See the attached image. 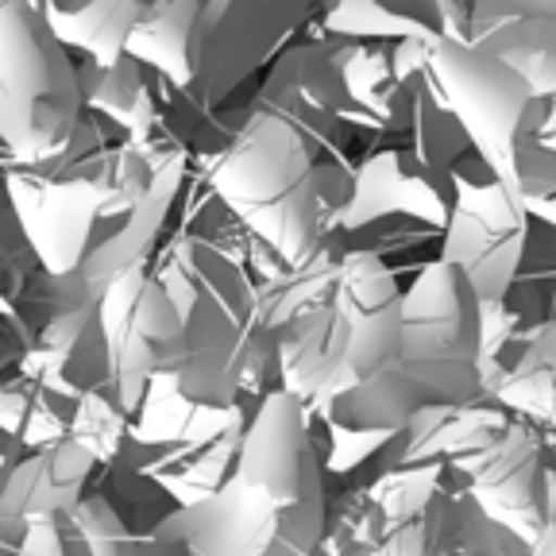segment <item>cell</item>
Here are the masks:
<instances>
[{
	"label": "cell",
	"mask_w": 556,
	"mask_h": 556,
	"mask_svg": "<svg viewBox=\"0 0 556 556\" xmlns=\"http://www.w3.org/2000/svg\"><path fill=\"white\" fill-rule=\"evenodd\" d=\"M483 305L468 278L429 263L402 294V348L387 371L337 394L325 421L340 433L399 437L417 414L464 409L483 399Z\"/></svg>",
	"instance_id": "obj_1"
},
{
	"label": "cell",
	"mask_w": 556,
	"mask_h": 556,
	"mask_svg": "<svg viewBox=\"0 0 556 556\" xmlns=\"http://www.w3.org/2000/svg\"><path fill=\"white\" fill-rule=\"evenodd\" d=\"M278 510L243 483L178 506L151 533L155 556H263L275 541Z\"/></svg>",
	"instance_id": "obj_11"
},
{
	"label": "cell",
	"mask_w": 556,
	"mask_h": 556,
	"mask_svg": "<svg viewBox=\"0 0 556 556\" xmlns=\"http://www.w3.org/2000/svg\"><path fill=\"white\" fill-rule=\"evenodd\" d=\"M468 47L510 66L538 101L556 97V4H468Z\"/></svg>",
	"instance_id": "obj_15"
},
{
	"label": "cell",
	"mask_w": 556,
	"mask_h": 556,
	"mask_svg": "<svg viewBox=\"0 0 556 556\" xmlns=\"http://www.w3.org/2000/svg\"><path fill=\"white\" fill-rule=\"evenodd\" d=\"M321 448L313 441L309 409L287 391H270L260 402L240 441L236 483L267 498L278 514L325 495Z\"/></svg>",
	"instance_id": "obj_8"
},
{
	"label": "cell",
	"mask_w": 556,
	"mask_h": 556,
	"mask_svg": "<svg viewBox=\"0 0 556 556\" xmlns=\"http://www.w3.org/2000/svg\"><path fill=\"white\" fill-rule=\"evenodd\" d=\"M456 201L444 225L437 260L468 278L479 305H498L518 287L521 260L530 248V208L506 182L486 170L483 178H456Z\"/></svg>",
	"instance_id": "obj_5"
},
{
	"label": "cell",
	"mask_w": 556,
	"mask_h": 556,
	"mask_svg": "<svg viewBox=\"0 0 556 556\" xmlns=\"http://www.w3.org/2000/svg\"><path fill=\"white\" fill-rule=\"evenodd\" d=\"M530 548L491 521L460 486H444L406 526L382 533L371 556H521Z\"/></svg>",
	"instance_id": "obj_12"
},
{
	"label": "cell",
	"mask_w": 556,
	"mask_h": 556,
	"mask_svg": "<svg viewBox=\"0 0 556 556\" xmlns=\"http://www.w3.org/2000/svg\"><path fill=\"white\" fill-rule=\"evenodd\" d=\"M159 282L186 325L178 394L205 409L240 406L255 367H275V332L260 317L255 282L208 240L178 243Z\"/></svg>",
	"instance_id": "obj_2"
},
{
	"label": "cell",
	"mask_w": 556,
	"mask_h": 556,
	"mask_svg": "<svg viewBox=\"0 0 556 556\" xmlns=\"http://www.w3.org/2000/svg\"><path fill=\"white\" fill-rule=\"evenodd\" d=\"M332 302L348 329V379L359 387L399 359L402 290L379 252L352 248L340 255Z\"/></svg>",
	"instance_id": "obj_9"
},
{
	"label": "cell",
	"mask_w": 556,
	"mask_h": 556,
	"mask_svg": "<svg viewBox=\"0 0 556 556\" xmlns=\"http://www.w3.org/2000/svg\"><path fill=\"white\" fill-rule=\"evenodd\" d=\"M530 213H538L545 225H553L556 228V198H548V201H533V205H526Z\"/></svg>",
	"instance_id": "obj_18"
},
{
	"label": "cell",
	"mask_w": 556,
	"mask_h": 556,
	"mask_svg": "<svg viewBox=\"0 0 556 556\" xmlns=\"http://www.w3.org/2000/svg\"><path fill=\"white\" fill-rule=\"evenodd\" d=\"M533 139H538L541 148L553 151L556 155V97H548V101H541L538 109V128H533Z\"/></svg>",
	"instance_id": "obj_17"
},
{
	"label": "cell",
	"mask_w": 556,
	"mask_h": 556,
	"mask_svg": "<svg viewBox=\"0 0 556 556\" xmlns=\"http://www.w3.org/2000/svg\"><path fill=\"white\" fill-rule=\"evenodd\" d=\"M426 86L433 89L444 113L460 124L479 163L498 182L510 186L521 139L538 128L541 101L530 93V86L479 47L448 39L426 47Z\"/></svg>",
	"instance_id": "obj_4"
},
{
	"label": "cell",
	"mask_w": 556,
	"mask_h": 556,
	"mask_svg": "<svg viewBox=\"0 0 556 556\" xmlns=\"http://www.w3.org/2000/svg\"><path fill=\"white\" fill-rule=\"evenodd\" d=\"M201 39H205V4H155V9H143L128 47L131 54L159 66L174 86L190 93L198 78Z\"/></svg>",
	"instance_id": "obj_16"
},
{
	"label": "cell",
	"mask_w": 556,
	"mask_h": 556,
	"mask_svg": "<svg viewBox=\"0 0 556 556\" xmlns=\"http://www.w3.org/2000/svg\"><path fill=\"white\" fill-rule=\"evenodd\" d=\"M309 139L278 113H252L208 159V186L248 232L287 267H305L329 243Z\"/></svg>",
	"instance_id": "obj_3"
},
{
	"label": "cell",
	"mask_w": 556,
	"mask_h": 556,
	"mask_svg": "<svg viewBox=\"0 0 556 556\" xmlns=\"http://www.w3.org/2000/svg\"><path fill=\"white\" fill-rule=\"evenodd\" d=\"M101 332L124 414L148 399L155 382H178L186 367V325L159 278L143 270L116 278L104 290Z\"/></svg>",
	"instance_id": "obj_6"
},
{
	"label": "cell",
	"mask_w": 556,
	"mask_h": 556,
	"mask_svg": "<svg viewBox=\"0 0 556 556\" xmlns=\"http://www.w3.org/2000/svg\"><path fill=\"white\" fill-rule=\"evenodd\" d=\"M456 201L448 170L417 155L414 148H391L371 155L352 178V198L332 217L329 232H359L379 217H417L444 228Z\"/></svg>",
	"instance_id": "obj_10"
},
{
	"label": "cell",
	"mask_w": 556,
	"mask_h": 556,
	"mask_svg": "<svg viewBox=\"0 0 556 556\" xmlns=\"http://www.w3.org/2000/svg\"><path fill=\"white\" fill-rule=\"evenodd\" d=\"M78 78L51 35L31 24H12L0 39V124L27 155H51L78 121Z\"/></svg>",
	"instance_id": "obj_7"
},
{
	"label": "cell",
	"mask_w": 556,
	"mask_h": 556,
	"mask_svg": "<svg viewBox=\"0 0 556 556\" xmlns=\"http://www.w3.org/2000/svg\"><path fill=\"white\" fill-rule=\"evenodd\" d=\"M275 367L278 391L294 394L305 409L309 402L329 406L337 394L352 391L348 379V329L337 302L298 313L275 332Z\"/></svg>",
	"instance_id": "obj_13"
},
{
	"label": "cell",
	"mask_w": 556,
	"mask_h": 556,
	"mask_svg": "<svg viewBox=\"0 0 556 556\" xmlns=\"http://www.w3.org/2000/svg\"><path fill=\"white\" fill-rule=\"evenodd\" d=\"M483 394L530 421L556 429V317L526 332H503L479 356Z\"/></svg>",
	"instance_id": "obj_14"
}]
</instances>
